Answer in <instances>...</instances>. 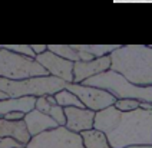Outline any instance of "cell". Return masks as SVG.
Here are the masks:
<instances>
[{
  "instance_id": "cell-1",
  "label": "cell",
  "mask_w": 152,
  "mask_h": 148,
  "mask_svg": "<svg viewBox=\"0 0 152 148\" xmlns=\"http://www.w3.org/2000/svg\"><path fill=\"white\" fill-rule=\"evenodd\" d=\"M93 128L105 132L113 148L152 145V109L121 111L112 105L96 112Z\"/></svg>"
},
{
  "instance_id": "cell-2",
  "label": "cell",
  "mask_w": 152,
  "mask_h": 148,
  "mask_svg": "<svg viewBox=\"0 0 152 148\" xmlns=\"http://www.w3.org/2000/svg\"><path fill=\"white\" fill-rule=\"evenodd\" d=\"M110 69L142 86H152V46L121 45L110 53Z\"/></svg>"
},
{
  "instance_id": "cell-3",
  "label": "cell",
  "mask_w": 152,
  "mask_h": 148,
  "mask_svg": "<svg viewBox=\"0 0 152 148\" xmlns=\"http://www.w3.org/2000/svg\"><path fill=\"white\" fill-rule=\"evenodd\" d=\"M83 85L106 89L116 99L131 98V99H136L139 102H151L152 104V86L135 85V84L129 82L125 76H122L116 70L109 69L103 73L96 75V76H92V78L86 79Z\"/></svg>"
},
{
  "instance_id": "cell-4",
  "label": "cell",
  "mask_w": 152,
  "mask_h": 148,
  "mask_svg": "<svg viewBox=\"0 0 152 148\" xmlns=\"http://www.w3.org/2000/svg\"><path fill=\"white\" fill-rule=\"evenodd\" d=\"M66 88V81L56 78L53 75L48 76H34L22 81H10L0 78V91L6 92L9 98H22V96L55 95Z\"/></svg>"
},
{
  "instance_id": "cell-5",
  "label": "cell",
  "mask_w": 152,
  "mask_h": 148,
  "mask_svg": "<svg viewBox=\"0 0 152 148\" xmlns=\"http://www.w3.org/2000/svg\"><path fill=\"white\" fill-rule=\"evenodd\" d=\"M49 72L34 58L12 52L0 46V78L22 81L34 76H48Z\"/></svg>"
},
{
  "instance_id": "cell-6",
  "label": "cell",
  "mask_w": 152,
  "mask_h": 148,
  "mask_svg": "<svg viewBox=\"0 0 152 148\" xmlns=\"http://www.w3.org/2000/svg\"><path fill=\"white\" fill-rule=\"evenodd\" d=\"M26 148H85V144L79 132H73L59 125L32 137Z\"/></svg>"
},
{
  "instance_id": "cell-7",
  "label": "cell",
  "mask_w": 152,
  "mask_h": 148,
  "mask_svg": "<svg viewBox=\"0 0 152 148\" xmlns=\"http://www.w3.org/2000/svg\"><path fill=\"white\" fill-rule=\"evenodd\" d=\"M66 89L72 91L85 105V108L92 109L95 112L102 111L108 106H112L116 102V98L108 92L106 89L96 86H89L83 84H75V82H66Z\"/></svg>"
},
{
  "instance_id": "cell-8",
  "label": "cell",
  "mask_w": 152,
  "mask_h": 148,
  "mask_svg": "<svg viewBox=\"0 0 152 148\" xmlns=\"http://www.w3.org/2000/svg\"><path fill=\"white\" fill-rule=\"evenodd\" d=\"M36 61L49 72V75L63 79L66 82H73L75 62L68 61V59H65V58H62V56L50 52V51H46L42 55H37Z\"/></svg>"
},
{
  "instance_id": "cell-9",
  "label": "cell",
  "mask_w": 152,
  "mask_h": 148,
  "mask_svg": "<svg viewBox=\"0 0 152 148\" xmlns=\"http://www.w3.org/2000/svg\"><path fill=\"white\" fill-rule=\"evenodd\" d=\"M110 55L95 58L92 61H77L73 66V82L75 84H83L86 79L96 76L110 69Z\"/></svg>"
},
{
  "instance_id": "cell-10",
  "label": "cell",
  "mask_w": 152,
  "mask_h": 148,
  "mask_svg": "<svg viewBox=\"0 0 152 148\" xmlns=\"http://www.w3.org/2000/svg\"><path fill=\"white\" fill-rule=\"evenodd\" d=\"M66 115V128L73 132H83V131L92 130L95 125V116L96 112L88 108H77V106H66L65 108Z\"/></svg>"
},
{
  "instance_id": "cell-11",
  "label": "cell",
  "mask_w": 152,
  "mask_h": 148,
  "mask_svg": "<svg viewBox=\"0 0 152 148\" xmlns=\"http://www.w3.org/2000/svg\"><path fill=\"white\" fill-rule=\"evenodd\" d=\"M0 137L16 139L20 144H23L25 147L32 139V135H30V132L27 130L25 119L9 121V119L3 118V116H0Z\"/></svg>"
},
{
  "instance_id": "cell-12",
  "label": "cell",
  "mask_w": 152,
  "mask_h": 148,
  "mask_svg": "<svg viewBox=\"0 0 152 148\" xmlns=\"http://www.w3.org/2000/svg\"><path fill=\"white\" fill-rule=\"evenodd\" d=\"M25 122L32 137H36V135L42 134L45 131H49L59 127V124L55 121L50 115L42 112V111H39L36 108L25 115Z\"/></svg>"
},
{
  "instance_id": "cell-13",
  "label": "cell",
  "mask_w": 152,
  "mask_h": 148,
  "mask_svg": "<svg viewBox=\"0 0 152 148\" xmlns=\"http://www.w3.org/2000/svg\"><path fill=\"white\" fill-rule=\"evenodd\" d=\"M36 106V98L34 96H22V98H7L0 99V116H4L6 114L12 111H22V112H30Z\"/></svg>"
},
{
  "instance_id": "cell-14",
  "label": "cell",
  "mask_w": 152,
  "mask_h": 148,
  "mask_svg": "<svg viewBox=\"0 0 152 148\" xmlns=\"http://www.w3.org/2000/svg\"><path fill=\"white\" fill-rule=\"evenodd\" d=\"M82 138H83L85 148H113L109 144V139L105 135V132L92 128L80 132Z\"/></svg>"
},
{
  "instance_id": "cell-15",
  "label": "cell",
  "mask_w": 152,
  "mask_h": 148,
  "mask_svg": "<svg viewBox=\"0 0 152 148\" xmlns=\"http://www.w3.org/2000/svg\"><path fill=\"white\" fill-rule=\"evenodd\" d=\"M76 51H83L89 52L95 58H102L110 55L113 51H116L121 45H72Z\"/></svg>"
},
{
  "instance_id": "cell-16",
  "label": "cell",
  "mask_w": 152,
  "mask_h": 148,
  "mask_svg": "<svg viewBox=\"0 0 152 148\" xmlns=\"http://www.w3.org/2000/svg\"><path fill=\"white\" fill-rule=\"evenodd\" d=\"M48 51L56 53V55H59L68 61H80V53H79V51H76L72 45H48Z\"/></svg>"
},
{
  "instance_id": "cell-17",
  "label": "cell",
  "mask_w": 152,
  "mask_h": 148,
  "mask_svg": "<svg viewBox=\"0 0 152 148\" xmlns=\"http://www.w3.org/2000/svg\"><path fill=\"white\" fill-rule=\"evenodd\" d=\"M55 98H56V101H58V104L60 106H63V108H66V106H77V108H85V105L82 104V101L77 98V96L72 92V91H69V89H62L60 92L58 94H55Z\"/></svg>"
},
{
  "instance_id": "cell-18",
  "label": "cell",
  "mask_w": 152,
  "mask_h": 148,
  "mask_svg": "<svg viewBox=\"0 0 152 148\" xmlns=\"http://www.w3.org/2000/svg\"><path fill=\"white\" fill-rule=\"evenodd\" d=\"M46 114H48V115H50L52 118L58 122L60 127H65V125H66V115H65V108H63V106H60L59 104L52 105L50 108L48 109V112H46Z\"/></svg>"
},
{
  "instance_id": "cell-19",
  "label": "cell",
  "mask_w": 152,
  "mask_h": 148,
  "mask_svg": "<svg viewBox=\"0 0 152 148\" xmlns=\"http://www.w3.org/2000/svg\"><path fill=\"white\" fill-rule=\"evenodd\" d=\"M4 49H9L12 52L20 53V55H25V56H30L36 59V53H34L32 45H1Z\"/></svg>"
},
{
  "instance_id": "cell-20",
  "label": "cell",
  "mask_w": 152,
  "mask_h": 148,
  "mask_svg": "<svg viewBox=\"0 0 152 148\" xmlns=\"http://www.w3.org/2000/svg\"><path fill=\"white\" fill-rule=\"evenodd\" d=\"M115 106L121 111H134V109L141 108V102L136 99H131V98H122V99H116Z\"/></svg>"
},
{
  "instance_id": "cell-21",
  "label": "cell",
  "mask_w": 152,
  "mask_h": 148,
  "mask_svg": "<svg viewBox=\"0 0 152 148\" xmlns=\"http://www.w3.org/2000/svg\"><path fill=\"white\" fill-rule=\"evenodd\" d=\"M22 147H25V145L20 144L16 139L0 137V148H22Z\"/></svg>"
},
{
  "instance_id": "cell-22",
  "label": "cell",
  "mask_w": 152,
  "mask_h": 148,
  "mask_svg": "<svg viewBox=\"0 0 152 148\" xmlns=\"http://www.w3.org/2000/svg\"><path fill=\"white\" fill-rule=\"evenodd\" d=\"M26 112H22V111H12V112L6 114L3 118H6L9 121H20V119H25Z\"/></svg>"
},
{
  "instance_id": "cell-23",
  "label": "cell",
  "mask_w": 152,
  "mask_h": 148,
  "mask_svg": "<svg viewBox=\"0 0 152 148\" xmlns=\"http://www.w3.org/2000/svg\"><path fill=\"white\" fill-rule=\"evenodd\" d=\"M32 48H33L36 56H37V55H42L43 52L48 51V45H32Z\"/></svg>"
},
{
  "instance_id": "cell-24",
  "label": "cell",
  "mask_w": 152,
  "mask_h": 148,
  "mask_svg": "<svg viewBox=\"0 0 152 148\" xmlns=\"http://www.w3.org/2000/svg\"><path fill=\"white\" fill-rule=\"evenodd\" d=\"M126 148H152V145H132V147H126Z\"/></svg>"
},
{
  "instance_id": "cell-25",
  "label": "cell",
  "mask_w": 152,
  "mask_h": 148,
  "mask_svg": "<svg viewBox=\"0 0 152 148\" xmlns=\"http://www.w3.org/2000/svg\"><path fill=\"white\" fill-rule=\"evenodd\" d=\"M9 95L6 92H3V91H0V99H7Z\"/></svg>"
},
{
  "instance_id": "cell-26",
  "label": "cell",
  "mask_w": 152,
  "mask_h": 148,
  "mask_svg": "<svg viewBox=\"0 0 152 148\" xmlns=\"http://www.w3.org/2000/svg\"><path fill=\"white\" fill-rule=\"evenodd\" d=\"M125 1H152V0H125Z\"/></svg>"
},
{
  "instance_id": "cell-27",
  "label": "cell",
  "mask_w": 152,
  "mask_h": 148,
  "mask_svg": "<svg viewBox=\"0 0 152 148\" xmlns=\"http://www.w3.org/2000/svg\"><path fill=\"white\" fill-rule=\"evenodd\" d=\"M115 3H119V1H125V0H113Z\"/></svg>"
},
{
  "instance_id": "cell-28",
  "label": "cell",
  "mask_w": 152,
  "mask_h": 148,
  "mask_svg": "<svg viewBox=\"0 0 152 148\" xmlns=\"http://www.w3.org/2000/svg\"><path fill=\"white\" fill-rule=\"evenodd\" d=\"M22 148H26V147H22Z\"/></svg>"
}]
</instances>
